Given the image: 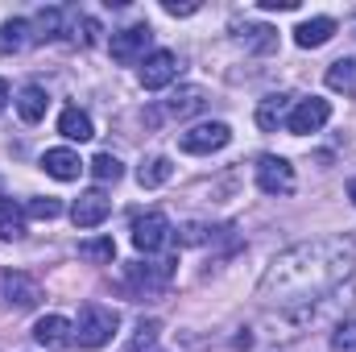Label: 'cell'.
I'll return each mask as SVG.
<instances>
[{"label": "cell", "instance_id": "cell-1", "mask_svg": "<svg viewBox=\"0 0 356 352\" xmlns=\"http://www.w3.org/2000/svg\"><path fill=\"white\" fill-rule=\"evenodd\" d=\"M356 265L353 237H315L298 241L269 262L261 278V298L277 307H307L319 294H332Z\"/></svg>", "mask_w": 356, "mask_h": 352}, {"label": "cell", "instance_id": "cell-2", "mask_svg": "<svg viewBox=\"0 0 356 352\" xmlns=\"http://www.w3.org/2000/svg\"><path fill=\"white\" fill-rule=\"evenodd\" d=\"M116 323H120V315H116L112 307L88 303V307L79 311V319H75V344H79V349H104V344L112 340Z\"/></svg>", "mask_w": 356, "mask_h": 352}, {"label": "cell", "instance_id": "cell-3", "mask_svg": "<svg viewBox=\"0 0 356 352\" xmlns=\"http://www.w3.org/2000/svg\"><path fill=\"white\" fill-rule=\"evenodd\" d=\"M228 141H232V129H228L224 120H207V125L186 129V133L178 137V150H182V154H216V150H224Z\"/></svg>", "mask_w": 356, "mask_h": 352}, {"label": "cell", "instance_id": "cell-4", "mask_svg": "<svg viewBox=\"0 0 356 352\" xmlns=\"http://www.w3.org/2000/svg\"><path fill=\"white\" fill-rule=\"evenodd\" d=\"M170 232H175V224H170L162 211L133 216V245H137L141 253H158V249H166V245H170Z\"/></svg>", "mask_w": 356, "mask_h": 352}, {"label": "cell", "instance_id": "cell-5", "mask_svg": "<svg viewBox=\"0 0 356 352\" xmlns=\"http://www.w3.org/2000/svg\"><path fill=\"white\" fill-rule=\"evenodd\" d=\"M170 265L175 262H137L124 269V282H129V290L133 294H162L166 286H170Z\"/></svg>", "mask_w": 356, "mask_h": 352}, {"label": "cell", "instance_id": "cell-6", "mask_svg": "<svg viewBox=\"0 0 356 352\" xmlns=\"http://www.w3.org/2000/svg\"><path fill=\"white\" fill-rule=\"evenodd\" d=\"M149 42H154V29H149V25H129V29L112 33V42H108V46H112V58H116V63L133 67V63H145Z\"/></svg>", "mask_w": 356, "mask_h": 352}, {"label": "cell", "instance_id": "cell-7", "mask_svg": "<svg viewBox=\"0 0 356 352\" xmlns=\"http://www.w3.org/2000/svg\"><path fill=\"white\" fill-rule=\"evenodd\" d=\"M327 116H332V104L319 99V95H311V99H298V104L290 108L286 129H290L294 137H307V133H319V129L327 125Z\"/></svg>", "mask_w": 356, "mask_h": 352}, {"label": "cell", "instance_id": "cell-8", "mask_svg": "<svg viewBox=\"0 0 356 352\" xmlns=\"http://www.w3.org/2000/svg\"><path fill=\"white\" fill-rule=\"evenodd\" d=\"M257 186L266 195H294V166L277 154L257 158Z\"/></svg>", "mask_w": 356, "mask_h": 352}, {"label": "cell", "instance_id": "cell-9", "mask_svg": "<svg viewBox=\"0 0 356 352\" xmlns=\"http://www.w3.org/2000/svg\"><path fill=\"white\" fill-rule=\"evenodd\" d=\"M178 71H182V63H178L175 50H154V54H145V67H141V88L145 91H158L166 88V83H175Z\"/></svg>", "mask_w": 356, "mask_h": 352}, {"label": "cell", "instance_id": "cell-10", "mask_svg": "<svg viewBox=\"0 0 356 352\" xmlns=\"http://www.w3.org/2000/svg\"><path fill=\"white\" fill-rule=\"evenodd\" d=\"M0 298L17 311H29L42 303V286L29 273H0Z\"/></svg>", "mask_w": 356, "mask_h": 352}, {"label": "cell", "instance_id": "cell-11", "mask_svg": "<svg viewBox=\"0 0 356 352\" xmlns=\"http://www.w3.org/2000/svg\"><path fill=\"white\" fill-rule=\"evenodd\" d=\"M33 340L50 352H63V349L75 344V323L63 319V315H42V319L33 323Z\"/></svg>", "mask_w": 356, "mask_h": 352}, {"label": "cell", "instance_id": "cell-12", "mask_svg": "<svg viewBox=\"0 0 356 352\" xmlns=\"http://www.w3.org/2000/svg\"><path fill=\"white\" fill-rule=\"evenodd\" d=\"M108 211H112V199H108L104 191H83V195L75 199V207H71V220H75L79 228H95V224L108 220Z\"/></svg>", "mask_w": 356, "mask_h": 352}, {"label": "cell", "instance_id": "cell-13", "mask_svg": "<svg viewBox=\"0 0 356 352\" xmlns=\"http://www.w3.org/2000/svg\"><path fill=\"white\" fill-rule=\"evenodd\" d=\"M42 170L50 178H58V182H75L83 175V162H79L75 150H46L42 154Z\"/></svg>", "mask_w": 356, "mask_h": 352}, {"label": "cell", "instance_id": "cell-14", "mask_svg": "<svg viewBox=\"0 0 356 352\" xmlns=\"http://www.w3.org/2000/svg\"><path fill=\"white\" fill-rule=\"evenodd\" d=\"M290 108H294L290 95H266V99L257 104V125H261V133H277V129H286Z\"/></svg>", "mask_w": 356, "mask_h": 352}, {"label": "cell", "instance_id": "cell-15", "mask_svg": "<svg viewBox=\"0 0 356 352\" xmlns=\"http://www.w3.org/2000/svg\"><path fill=\"white\" fill-rule=\"evenodd\" d=\"M336 38V21L332 17H311V21H302L298 29H294V42L302 46V50H319V46H327Z\"/></svg>", "mask_w": 356, "mask_h": 352}, {"label": "cell", "instance_id": "cell-16", "mask_svg": "<svg viewBox=\"0 0 356 352\" xmlns=\"http://www.w3.org/2000/svg\"><path fill=\"white\" fill-rule=\"evenodd\" d=\"M13 104H17V116H21L25 125H38V120L46 116V104H50V99H46V91L38 88V83H29V88L17 91Z\"/></svg>", "mask_w": 356, "mask_h": 352}, {"label": "cell", "instance_id": "cell-17", "mask_svg": "<svg viewBox=\"0 0 356 352\" xmlns=\"http://www.w3.org/2000/svg\"><path fill=\"white\" fill-rule=\"evenodd\" d=\"M58 133H63L67 141H91V137H95L91 116L83 112V108H63V116H58Z\"/></svg>", "mask_w": 356, "mask_h": 352}, {"label": "cell", "instance_id": "cell-18", "mask_svg": "<svg viewBox=\"0 0 356 352\" xmlns=\"http://www.w3.org/2000/svg\"><path fill=\"white\" fill-rule=\"evenodd\" d=\"M236 42H241L249 54H273V50H277V29H269V25H245V29L236 33Z\"/></svg>", "mask_w": 356, "mask_h": 352}, {"label": "cell", "instance_id": "cell-19", "mask_svg": "<svg viewBox=\"0 0 356 352\" xmlns=\"http://www.w3.org/2000/svg\"><path fill=\"white\" fill-rule=\"evenodd\" d=\"M21 237H25V207L0 199V241H21Z\"/></svg>", "mask_w": 356, "mask_h": 352}, {"label": "cell", "instance_id": "cell-20", "mask_svg": "<svg viewBox=\"0 0 356 352\" xmlns=\"http://www.w3.org/2000/svg\"><path fill=\"white\" fill-rule=\"evenodd\" d=\"M175 175V166H170V158H162V154H154V158H145L141 162V170H137V182L145 186V191H154V186H162V182H170Z\"/></svg>", "mask_w": 356, "mask_h": 352}, {"label": "cell", "instance_id": "cell-21", "mask_svg": "<svg viewBox=\"0 0 356 352\" xmlns=\"http://www.w3.org/2000/svg\"><path fill=\"white\" fill-rule=\"evenodd\" d=\"M203 104H207V91L203 88H182V91L170 95L166 112H170V116H195V112H203Z\"/></svg>", "mask_w": 356, "mask_h": 352}, {"label": "cell", "instance_id": "cell-22", "mask_svg": "<svg viewBox=\"0 0 356 352\" xmlns=\"http://www.w3.org/2000/svg\"><path fill=\"white\" fill-rule=\"evenodd\" d=\"M25 42H29V21L13 17V21H4V25H0V58H4V54L25 50Z\"/></svg>", "mask_w": 356, "mask_h": 352}, {"label": "cell", "instance_id": "cell-23", "mask_svg": "<svg viewBox=\"0 0 356 352\" xmlns=\"http://www.w3.org/2000/svg\"><path fill=\"white\" fill-rule=\"evenodd\" d=\"M327 88L344 91V95H356V58H336L327 67Z\"/></svg>", "mask_w": 356, "mask_h": 352}, {"label": "cell", "instance_id": "cell-24", "mask_svg": "<svg viewBox=\"0 0 356 352\" xmlns=\"http://www.w3.org/2000/svg\"><path fill=\"white\" fill-rule=\"evenodd\" d=\"M158 332H162V323H158V319H141V323L133 328V336L124 340V349H120V352H149L154 344H158Z\"/></svg>", "mask_w": 356, "mask_h": 352}, {"label": "cell", "instance_id": "cell-25", "mask_svg": "<svg viewBox=\"0 0 356 352\" xmlns=\"http://www.w3.org/2000/svg\"><path fill=\"white\" fill-rule=\"evenodd\" d=\"M79 257L99 262V265H112V257H116V245H112V237H95V241H83V245H79Z\"/></svg>", "mask_w": 356, "mask_h": 352}, {"label": "cell", "instance_id": "cell-26", "mask_svg": "<svg viewBox=\"0 0 356 352\" xmlns=\"http://www.w3.org/2000/svg\"><path fill=\"white\" fill-rule=\"evenodd\" d=\"M25 216H33V220H54V216H63V203L50 199V195H38V199L25 203Z\"/></svg>", "mask_w": 356, "mask_h": 352}, {"label": "cell", "instance_id": "cell-27", "mask_svg": "<svg viewBox=\"0 0 356 352\" xmlns=\"http://www.w3.org/2000/svg\"><path fill=\"white\" fill-rule=\"evenodd\" d=\"M91 175L99 178V182H116V178L124 175V166H120V158H112V154H95Z\"/></svg>", "mask_w": 356, "mask_h": 352}, {"label": "cell", "instance_id": "cell-28", "mask_svg": "<svg viewBox=\"0 0 356 352\" xmlns=\"http://www.w3.org/2000/svg\"><path fill=\"white\" fill-rule=\"evenodd\" d=\"M332 352H356V319H340L332 332Z\"/></svg>", "mask_w": 356, "mask_h": 352}, {"label": "cell", "instance_id": "cell-29", "mask_svg": "<svg viewBox=\"0 0 356 352\" xmlns=\"http://www.w3.org/2000/svg\"><path fill=\"white\" fill-rule=\"evenodd\" d=\"M38 42H50V38H58V29H63V13L58 8H46L42 17H38Z\"/></svg>", "mask_w": 356, "mask_h": 352}, {"label": "cell", "instance_id": "cell-30", "mask_svg": "<svg viewBox=\"0 0 356 352\" xmlns=\"http://www.w3.org/2000/svg\"><path fill=\"white\" fill-rule=\"evenodd\" d=\"M162 8H166L170 17H191V13H199V4H195V0H186V4H178V0H166Z\"/></svg>", "mask_w": 356, "mask_h": 352}, {"label": "cell", "instance_id": "cell-31", "mask_svg": "<svg viewBox=\"0 0 356 352\" xmlns=\"http://www.w3.org/2000/svg\"><path fill=\"white\" fill-rule=\"evenodd\" d=\"M266 13H294L298 8V0H257Z\"/></svg>", "mask_w": 356, "mask_h": 352}, {"label": "cell", "instance_id": "cell-32", "mask_svg": "<svg viewBox=\"0 0 356 352\" xmlns=\"http://www.w3.org/2000/svg\"><path fill=\"white\" fill-rule=\"evenodd\" d=\"M8 99H13V91H8V83H4V79H0V112H4V108H8Z\"/></svg>", "mask_w": 356, "mask_h": 352}, {"label": "cell", "instance_id": "cell-33", "mask_svg": "<svg viewBox=\"0 0 356 352\" xmlns=\"http://www.w3.org/2000/svg\"><path fill=\"white\" fill-rule=\"evenodd\" d=\"M348 199H353V203H356V178H353V182H348Z\"/></svg>", "mask_w": 356, "mask_h": 352}]
</instances>
